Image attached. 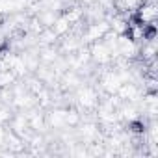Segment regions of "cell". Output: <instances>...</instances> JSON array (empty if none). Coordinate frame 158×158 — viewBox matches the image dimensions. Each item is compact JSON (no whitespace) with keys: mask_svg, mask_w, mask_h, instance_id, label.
Listing matches in <instances>:
<instances>
[{"mask_svg":"<svg viewBox=\"0 0 158 158\" xmlns=\"http://www.w3.org/2000/svg\"><path fill=\"white\" fill-rule=\"evenodd\" d=\"M121 84H123V80L115 69H104L99 76V86L104 95H115L117 89L121 88Z\"/></svg>","mask_w":158,"mask_h":158,"instance_id":"5b68a950","label":"cell"},{"mask_svg":"<svg viewBox=\"0 0 158 158\" xmlns=\"http://www.w3.org/2000/svg\"><path fill=\"white\" fill-rule=\"evenodd\" d=\"M73 97H74V101H73L74 106L80 112H91V110H95L97 104H99V101H101L99 91L93 86L86 84V82H82L76 89H73Z\"/></svg>","mask_w":158,"mask_h":158,"instance_id":"6da1fadb","label":"cell"},{"mask_svg":"<svg viewBox=\"0 0 158 158\" xmlns=\"http://www.w3.org/2000/svg\"><path fill=\"white\" fill-rule=\"evenodd\" d=\"M110 32V23H108V17H102V19H97V21H89L88 26L82 30V41L86 45L93 43V41H99L102 39L106 34Z\"/></svg>","mask_w":158,"mask_h":158,"instance_id":"277c9868","label":"cell"},{"mask_svg":"<svg viewBox=\"0 0 158 158\" xmlns=\"http://www.w3.org/2000/svg\"><path fill=\"white\" fill-rule=\"evenodd\" d=\"M88 50H89V56H91V63H95L97 67H108L115 61V52L112 50V47L104 39L89 43Z\"/></svg>","mask_w":158,"mask_h":158,"instance_id":"7a4b0ae2","label":"cell"},{"mask_svg":"<svg viewBox=\"0 0 158 158\" xmlns=\"http://www.w3.org/2000/svg\"><path fill=\"white\" fill-rule=\"evenodd\" d=\"M143 0H114V8H117L121 13H134Z\"/></svg>","mask_w":158,"mask_h":158,"instance_id":"8992f818","label":"cell"},{"mask_svg":"<svg viewBox=\"0 0 158 158\" xmlns=\"http://www.w3.org/2000/svg\"><path fill=\"white\" fill-rule=\"evenodd\" d=\"M74 134H76V139L80 141V143L93 145L101 138V125L95 119H86V121L82 119L80 125L74 128Z\"/></svg>","mask_w":158,"mask_h":158,"instance_id":"3957f363","label":"cell"}]
</instances>
